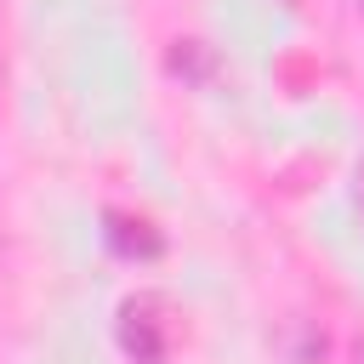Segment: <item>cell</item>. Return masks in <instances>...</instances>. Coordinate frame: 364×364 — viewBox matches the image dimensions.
I'll use <instances>...</instances> for the list:
<instances>
[{
	"label": "cell",
	"instance_id": "cell-1",
	"mask_svg": "<svg viewBox=\"0 0 364 364\" xmlns=\"http://www.w3.org/2000/svg\"><path fill=\"white\" fill-rule=\"evenodd\" d=\"M119 341H125V353H136V364H159L165 336H159V318H154L148 301H131V307H125V318H119Z\"/></svg>",
	"mask_w": 364,
	"mask_h": 364
},
{
	"label": "cell",
	"instance_id": "cell-2",
	"mask_svg": "<svg viewBox=\"0 0 364 364\" xmlns=\"http://www.w3.org/2000/svg\"><path fill=\"white\" fill-rule=\"evenodd\" d=\"M358 364H364V341H358Z\"/></svg>",
	"mask_w": 364,
	"mask_h": 364
},
{
	"label": "cell",
	"instance_id": "cell-3",
	"mask_svg": "<svg viewBox=\"0 0 364 364\" xmlns=\"http://www.w3.org/2000/svg\"><path fill=\"white\" fill-rule=\"evenodd\" d=\"M358 11H364V0H358Z\"/></svg>",
	"mask_w": 364,
	"mask_h": 364
}]
</instances>
